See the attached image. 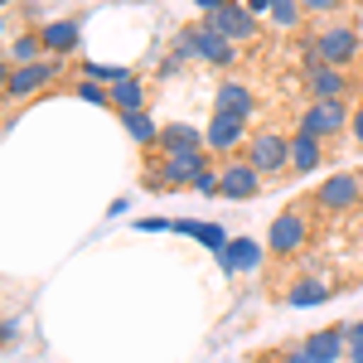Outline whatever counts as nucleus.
<instances>
[{
    "instance_id": "nucleus-1",
    "label": "nucleus",
    "mask_w": 363,
    "mask_h": 363,
    "mask_svg": "<svg viewBox=\"0 0 363 363\" xmlns=\"http://www.w3.org/2000/svg\"><path fill=\"white\" fill-rule=\"evenodd\" d=\"M306 242H310V213L306 208H281L267 228V252L277 262H291V257L306 252Z\"/></svg>"
},
{
    "instance_id": "nucleus-2",
    "label": "nucleus",
    "mask_w": 363,
    "mask_h": 363,
    "mask_svg": "<svg viewBox=\"0 0 363 363\" xmlns=\"http://www.w3.org/2000/svg\"><path fill=\"white\" fill-rule=\"evenodd\" d=\"M349 121H354V107L339 97V102H310L306 112H301V121H296V131H306V136H320L325 145L335 136H344L349 131Z\"/></svg>"
},
{
    "instance_id": "nucleus-3",
    "label": "nucleus",
    "mask_w": 363,
    "mask_h": 363,
    "mask_svg": "<svg viewBox=\"0 0 363 363\" xmlns=\"http://www.w3.org/2000/svg\"><path fill=\"white\" fill-rule=\"evenodd\" d=\"M68 68H63V58H39V63H25V68H5V97L10 102H20V97H29V92H39V87L58 83Z\"/></svg>"
},
{
    "instance_id": "nucleus-4",
    "label": "nucleus",
    "mask_w": 363,
    "mask_h": 363,
    "mask_svg": "<svg viewBox=\"0 0 363 363\" xmlns=\"http://www.w3.org/2000/svg\"><path fill=\"white\" fill-rule=\"evenodd\" d=\"M359 203H363V174H349V169L330 174V179L315 189V208H325V213H349V208H359Z\"/></svg>"
},
{
    "instance_id": "nucleus-5",
    "label": "nucleus",
    "mask_w": 363,
    "mask_h": 363,
    "mask_svg": "<svg viewBox=\"0 0 363 363\" xmlns=\"http://www.w3.org/2000/svg\"><path fill=\"white\" fill-rule=\"evenodd\" d=\"M242 155H247L262 174H286V169H291V136H281V131H257Z\"/></svg>"
},
{
    "instance_id": "nucleus-6",
    "label": "nucleus",
    "mask_w": 363,
    "mask_h": 363,
    "mask_svg": "<svg viewBox=\"0 0 363 363\" xmlns=\"http://www.w3.org/2000/svg\"><path fill=\"white\" fill-rule=\"evenodd\" d=\"M315 49H320V63L344 68V63H354V58H359V29H354V25H325V29H315Z\"/></svg>"
},
{
    "instance_id": "nucleus-7",
    "label": "nucleus",
    "mask_w": 363,
    "mask_h": 363,
    "mask_svg": "<svg viewBox=\"0 0 363 363\" xmlns=\"http://www.w3.org/2000/svg\"><path fill=\"white\" fill-rule=\"evenodd\" d=\"M218 174H223V199H233V203H247V199L262 194V169L252 165L247 155L223 160V165H218Z\"/></svg>"
},
{
    "instance_id": "nucleus-8",
    "label": "nucleus",
    "mask_w": 363,
    "mask_h": 363,
    "mask_svg": "<svg viewBox=\"0 0 363 363\" xmlns=\"http://www.w3.org/2000/svg\"><path fill=\"white\" fill-rule=\"evenodd\" d=\"M203 25L218 29L228 44H252V39H257V15H252L242 0H228L223 10H213V15H208Z\"/></svg>"
},
{
    "instance_id": "nucleus-9",
    "label": "nucleus",
    "mask_w": 363,
    "mask_h": 363,
    "mask_svg": "<svg viewBox=\"0 0 363 363\" xmlns=\"http://www.w3.org/2000/svg\"><path fill=\"white\" fill-rule=\"evenodd\" d=\"M203 136H208V155H228L233 160L247 145V121L242 116H228V112H213L208 126H203Z\"/></svg>"
},
{
    "instance_id": "nucleus-10",
    "label": "nucleus",
    "mask_w": 363,
    "mask_h": 363,
    "mask_svg": "<svg viewBox=\"0 0 363 363\" xmlns=\"http://www.w3.org/2000/svg\"><path fill=\"white\" fill-rule=\"evenodd\" d=\"M262 257H272L267 242H257V238H233L223 252H218V267H223L228 277H247L262 267Z\"/></svg>"
},
{
    "instance_id": "nucleus-11",
    "label": "nucleus",
    "mask_w": 363,
    "mask_h": 363,
    "mask_svg": "<svg viewBox=\"0 0 363 363\" xmlns=\"http://www.w3.org/2000/svg\"><path fill=\"white\" fill-rule=\"evenodd\" d=\"M315 363H339L349 359V325H330V330H315V335L301 344Z\"/></svg>"
},
{
    "instance_id": "nucleus-12",
    "label": "nucleus",
    "mask_w": 363,
    "mask_h": 363,
    "mask_svg": "<svg viewBox=\"0 0 363 363\" xmlns=\"http://www.w3.org/2000/svg\"><path fill=\"white\" fill-rule=\"evenodd\" d=\"M194 58L213 63V68H238V44H228L218 29L194 25Z\"/></svg>"
},
{
    "instance_id": "nucleus-13",
    "label": "nucleus",
    "mask_w": 363,
    "mask_h": 363,
    "mask_svg": "<svg viewBox=\"0 0 363 363\" xmlns=\"http://www.w3.org/2000/svg\"><path fill=\"white\" fill-rule=\"evenodd\" d=\"M306 92H310V102H339L349 92V78H344V68L315 63V68H306Z\"/></svg>"
},
{
    "instance_id": "nucleus-14",
    "label": "nucleus",
    "mask_w": 363,
    "mask_h": 363,
    "mask_svg": "<svg viewBox=\"0 0 363 363\" xmlns=\"http://www.w3.org/2000/svg\"><path fill=\"white\" fill-rule=\"evenodd\" d=\"M213 112H228V116L252 121V112H257V92H252L247 83H238V78H228V83H218V92H213Z\"/></svg>"
},
{
    "instance_id": "nucleus-15",
    "label": "nucleus",
    "mask_w": 363,
    "mask_h": 363,
    "mask_svg": "<svg viewBox=\"0 0 363 363\" xmlns=\"http://www.w3.org/2000/svg\"><path fill=\"white\" fill-rule=\"evenodd\" d=\"M160 150L165 155H194V150H208V136L189 121H169V126H160Z\"/></svg>"
},
{
    "instance_id": "nucleus-16",
    "label": "nucleus",
    "mask_w": 363,
    "mask_h": 363,
    "mask_svg": "<svg viewBox=\"0 0 363 363\" xmlns=\"http://www.w3.org/2000/svg\"><path fill=\"white\" fill-rule=\"evenodd\" d=\"M320 165H325V140L291 131V174H315Z\"/></svg>"
},
{
    "instance_id": "nucleus-17",
    "label": "nucleus",
    "mask_w": 363,
    "mask_h": 363,
    "mask_svg": "<svg viewBox=\"0 0 363 363\" xmlns=\"http://www.w3.org/2000/svg\"><path fill=\"white\" fill-rule=\"evenodd\" d=\"M330 296H335V281H325V277H301V281L286 286V306H296V310L325 306Z\"/></svg>"
},
{
    "instance_id": "nucleus-18",
    "label": "nucleus",
    "mask_w": 363,
    "mask_h": 363,
    "mask_svg": "<svg viewBox=\"0 0 363 363\" xmlns=\"http://www.w3.org/2000/svg\"><path fill=\"white\" fill-rule=\"evenodd\" d=\"M39 39H44V49L54 58H63L83 44V29L73 25V20H49V25H39Z\"/></svg>"
},
{
    "instance_id": "nucleus-19",
    "label": "nucleus",
    "mask_w": 363,
    "mask_h": 363,
    "mask_svg": "<svg viewBox=\"0 0 363 363\" xmlns=\"http://www.w3.org/2000/svg\"><path fill=\"white\" fill-rule=\"evenodd\" d=\"M174 233H184V238H194L199 247H208L213 257H218V252H223L228 242H233V238H228V233H223L218 223H203V218H174Z\"/></svg>"
},
{
    "instance_id": "nucleus-20",
    "label": "nucleus",
    "mask_w": 363,
    "mask_h": 363,
    "mask_svg": "<svg viewBox=\"0 0 363 363\" xmlns=\"http://www.w3.org/2000/svg\"><path fill=\"white\" fill-rule=\"evenodd\" d=\"M5 58H10V68H25V63L49 58V49H44V39H39V29H34V34H15L10 49H5Z\"/></svg>"
},
{
    "instance_id": "nucleus-21",
    "label": "nucleus",
    "mask_w": 363,
    "mask_h": 363,
    "mask_svg": "<svg viewBox=\"0 0 363 363\" xmlns=\"http://www.w3.org/2000/svg\"><path fill=\"white\" fill-rule=\"evenodd\" d=\"M112 107L116 112H145V83H140L136 73L121 78V83H112Z\"/></svg>"
},
{
    "instance_id": "nucleus-22",
    "label": "nucleus",
    "mask_w": 363,
    "mask_h": 363,
    "mask_svg": "<svg viewBox=\"0 0 363 363\" xmlns=\"http://www.w3.org/2000/svg\"><path fill=\"white\" fill-rule=\"evenodd\" d=\"M121 126H126V136L136 140V145H160V126L145 112H121Z\"/></svg>"
},
{
    "instance_id": "nucleus-23",
    "label": "nucleus",
    "mask_w": 363,
    "mask_h": 363,
    "mask_svg": "<svg viewBox=\"0 0 363 363\" xmlns=\"http://www.w3.org/2000/svg\"><path fill=\"white\" fill-rule=\"evenodd\" d=\"M272 20H277L281 29H301L306 5H301V0H272Z\"/></svg>"
},
{
    "instance_id": "nucleus-24",
    "label": "nucleus",
    "mask_w": 363,
    "mask_h": 363,
    "mask_svg": "<svg viewBox=\"0 0 363 363\" xmlns=\"http://www.w3.org/2000/svg\"><path fill=\"white\" fill-rule=\"evenodd\" d=\"M83 78H87V83L112 87V83H121V78H131V68H112V63H87V68H83Z\"/></svg>"
},
{
    "instance_id": "nucleus-25",
    "label": "nucleus",
    "mask_w": 363,
    "mask_h": 363,
    "mask_svg": "<svg viewBox=\"0 0 363 363\" xmlns=\"http://www.w3.org/2000/svg\"><path fill=\"white\" fill-rule=\"evenodd\" d=\"M73 92H78L83 102H92V107H112V87H102V83H87V78H83Z\"/></svg>"
},
{
    "instance_id": "nucleus-26",
    "label": "nucleus",
    "mask_w": 363,
    "mask_h": 363,
    "mask_svg": "<svg viewBox=\"0 0 363 363\" xmlns=\"http://www.w3.org/2000/svg\"><path fill=\"white\" fill-rule=\"evenodd\" d=\"M140 233H174V218H136Z\"/></svg>"
},
{
    "instance_id": "nucleus-27",
    "label": "nucleus",
    "mask_w": 363,
    "mask_h": 363,
    "mask_svg": "<svg viewBox=\"0 0 363 363\" xmlns=\"http://www.w3.org/2000/svg\"><path fill=\"white\" fill-rule=\"evenodd\" d=\"M0 344H5V349L20 344V320H5V325H0Z\"/></svg>"
},
{
    "instance_id": "nucleus-28",
    "label": "nucleus",
    "mask_w": 363,
    "mask_h": 363,
    "mask_svg": "<svg viewBox=\"0 0 363 363\" xmlns=\"http://www.w3.org/2000/svg\"><path fill=\"white\" fill-rule=\"evenodd\" d=\"M306 5V15H325V10H339L344 0H301Z\"/></svg>"
},
{
    "instance_id": "nucleus-29",
    "label": "nucleus",
    "mask_w": 363,
    "mask_h": 363,
    "mask_svg": "<svg viewBox=\"0 0 363 363\" xmlns=\"http://www.w3.org/2000/svg\"><path fill=\"white\" fill-rule=\"evenodd\" d=\"M349 140H354V145H363V102L354 107V121H349Z\"/></svg>"
},
{
    "instance_id": "nucleus-30",
    "label": "nucleus",
    "mask_w": 363,
    "mask_h": 363,
    "mask_svg": "<svg viewBox=\"0 0 363 363\" xmlns=\"http://www.w3.org/2000/svg\"><path fill=\"white\" fill-rule=\"evenodd\" d=\"M349 363H363V335L349 330Z\"/></svg>"
},
{
    "instance_id": "nucleus-31",
    "label": "nucleus",
    "mask_w": 363,
    "mask_h": 363,
    "mask_svg": "<svg viewBox=\"0 0 363 363\" xmlns=\"http://www.w3.org/2000/svg\"><path fill=\"white\" fill-rule=\"evenodd\" d=\"M107 213H112V218H126V213H131V199H112V208H107Z\"/></svg>"
},
{
    "instance_id": "nucleus-32",
    "label": "nucleus",
    "mask_w": 363,
    "mask_h": 363,
    "mask_svg": "<svg viewBox=\"0 0 363 363\" xmlns=\"http://www.w3.org/2000/svg\"><path fill=\"white\" fill-rule=\"evenodd\" d=\"M281 363H315V359H310L306 349H291V354H286V359H281Z\"/></svg>"
},
{
    "instance_id": "nucleus-33",
    "label": "nucleus",
    "mask_w": 363,
    "mask_h": 363,
    "mask_svg": "<svg viewBox=\"0 0 363 363\" xmlns=\"http://www.w3.org/2000/svg\"><path fill=\"white\" fill-rule=\"evenodd\" d=\"M194 5H199V10H203V15H213V10H223L228 0H194Z\"/></svg>"
},
{
    "instance_id": "nucleus-34",
    "label": "nucleus",
    "mask_w": 363,
    "mask_h": 363,
    "mask_svg": "<svg viewBox=\"0 0 363 363\" xmlns=\"http://www.w3.org/2000/svg\"><path fill=\"white\" fill-rule=\"evenodd\" d=\"M247 10H252V15H262V10H272V0H247Z\"/></svg>"
},
{
    "instance_id": "nucleus-35",
    "label": "nucleus",
    "mask_w": 363,
    "mask_h": 363,
    "mask_svg": "<svg viewBox=\"0 0 363 363\" xmlns=\"http://www.w3.org/2000/svg\"><path fill=\"white\" fill-rule=\"evenodd\" d=\"M349 330H354V335H363V320H354V325H349Z\"/></svg>"
},
{
    "instance_id": "nucleus-36",
    "label": "nucleus",
    "mask_w": 363,
    "mask_h": 363,
    "mask_svg": "<svg viewBox=\"0 0 363 363\" xmlns=\"http://www.w3.org/2000/svg\"><path fill=\"white\" fill-rule=\"evenodd\" d=\"M242 5H247V0H242Z\"/></svg>"
},
{
    "instance_id": "nucleus-37",
    "label": "nucleus",
    "mask_w": 363,
    "mask_h": 363,
    "mask_svg": "<svg viewBox=\"0 0 363 363\" xmlns=\"http://www.w3.org/2000/svg\"><path fill=\"white\" fill-rule=\"evenodd\" d=\"M359 102H363V97H359Z\"/></svg>"
}]
</instances>
